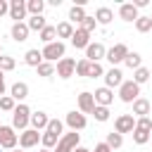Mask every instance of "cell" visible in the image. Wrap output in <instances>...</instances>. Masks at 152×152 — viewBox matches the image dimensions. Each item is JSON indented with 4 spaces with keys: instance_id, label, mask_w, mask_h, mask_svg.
Returning <instances> with one entry per match:
<instances>
[{
    "instance_id": "1",
    "label": "cell",
    "mask_w": 152,
    "mask_h": 152,
    "mask_svg": "<svg viewBox=\"0 0 152 152\" xmlns=\"http://www.w3.org/2000/svg\"><path fill=\"white\" fill-rule=\"evenodd\" d=\"M31 124V109L26 104H19L14 107L12 112V128H19V131H26V126Z\"/></svg>"
},
{
    "instance_id": "2",
    "label": "cell",
    "mask_w": 152,
    "mask_h": 152,
    "mask_svg": "<svg viewBox=\"0 0 152 152\" xmlns=\"http://www.w3.org/2000/svg\"><path fill=\"white\" fill-rule=\"evenodd\" d=\"M64 50H66V48H64V43H62V40H55V43L45 45L40 52H43V59L52 64V62H59V59H64Z\"/></svg>"
},
{
    "instance_id": "3",
    "label": "cell",
    "mask_w": 152,
    "mask_h": 152,
    "mask_svg": "<svg viewBox=\"0 0 152 152\" xmlns=\"http://www.w3.org/2000/svg\"><path fill=\"white\" fill-rule=\"evenodd\" d=\"M138 95H140V86H138L135 81H124V83H121V88H119V97H121V102L133 104V102L138 100Z\"/></svg>"
},
{
    "instance_id": "4",
    "label": "cell",
    "mask_w": 152,
    "mask_h": 152,
    "mask_svg": "<svg viewBox=\"0 0 152 152\" xmlns=\"http://www.w3.org/2000/svg\"><path fill=\"white\" fill-rule=\"evenodd\" d=\"M128 52H131V50H128L124 43H116L114 48H109V50H107V57H104V59H109V62H112V66H116V64H121V62L128 57Z\"/></svg>"
},
{
    "instance_id": "5",
    "label": "cell",
    "mask_w": 152,
    "mask_h": 152,
    "mask_svg": "<svg viewBox=\"0 0 152 152\" xmlns=\"http://www.w3.org/2000/svg\"><path fill=\"white\" fill-rule=\"evenodd\" d=\"M78 147V133L76 131H71V133H64L62 138H59V142H57V150L55 152H74Z\"/></svg>"
},
{
    "instance_id": "6",
    "label": "cell",
    "mask_w": 152,
    "mask_h": 152,
    "mask_svg": "<svg viewBox=\"0 0 152 152\" xmlns=\"http://www.w3.org/2000/svg\"><path fill=\"white\" fill-rule=\"evenodd\" d=\"M114 131L116 133H133L135 131V119H133V114H121V116H116V121H114Z\"/></svg>"
},
{
    "instance_id": "7",
    "label": "cell",
    "mask_w": 152,
    "mask_h": 152,
    "mask_svg": "<svg viewBox=\"0 0 152 152\" xmlns=\"http://www.w3.org/2000/svg\"><path fill=\"white\" fill-rule=\"evenodd\" d=\"M55 71H57V76H59V78H71V76L76 74V62H74L71 57H64V59H59V62H57Z\"/></svg>"
},
{
    "instance_id": "8",
    "label": "cell",
    "mask_w": 152,
    "mask_h": 152,
    "mask_svg": "<svg viewBox=\"0 0 152 152\" xmlns=\"http://www.w3.org/2000/svg\"><path fill=\"white\" fill-rule=\"evenodd\" d=\"M19 142V135L14 133L12 126H2V135H0V147L2 150H14Z\"/></svg>"
},
{
    "instance_id": "9",
    "label": "cell",
    "mask_w": 152,
    "mask_h": 152,
    "mask_svg": "<svg viewBox=\"0 0 152 152\" xmlns=\"http://www.w3.org/2000/svg\"><path fill=\"white\" fill-rule=\"evenodd\" d=\"M40 138H43V133L33 131V128H26L24 133H19V145H21V150H28V147H36Z\"/></svg>"
},
{
    "instance_id": "10",
    "label": "cell",
    "mask_w": 152,
    "mask_h": 152,
    "mask_svg": "<svg viewBox=\"0 0 152 152\" xmlns=\"http://www.w3.org/2000/svg\"><path fill=\"white\" fill-rule=\"evenodd\" d=\"M107 57V48L102 45V43H90L88 48H86V59L88 62H100V59H104Z\"/></svg>"
},
{
    "instance_id": "11",
    "label": "cell",
    "mask_w": 152,
    "mask_h": 152,
    "mask_svg": "<svg viewBox=\"0 0 152 152\" xmlns=\"http://www.w3.org/2000/svg\"><path fill=\"white\" fill-rule=\"evenodd\" d=\"M78 109H81V114H93L95 112V95L83 90L78 95Z\"/></svg>"
},
{
    "instance_id": "12",
    "label": "cell",
    "mask_w": 152,
    "mask_h": 152,
    "mask_svg": "<svg viewBox=\"0 0 152 152\" xmlns=\"http://www.w3.org/2000/svg\"><path fill=\"white\" fill-rule=\"evenodd\" d=\"M26 2L24 0H10V17L14 19V24H19L24 17H26Z\"/></svg>"
},
{
    "instance_id": "13",
    "label": "cell",
    "mask_w": 152,
    "mask_h": 152,
    "mask_svg": "<svg viewBox=\"0 0 152 152\" xmlns=\"http://www.w3.org/2000/svg\"><path fill=\"white\" fill-rule=\"evenodd\" d=\"M104 83H107L109 90H112V88H121V83H124V74H121V69L112 66V69L104 74Z\"/></svg>"
},
{
    "instance_id": "14",
    "label": "cell",
    "mask_w": 152,
    "mask_h": 152,
    "mask_svg": "<svg viewBox=\"0 0 152 152\" xmlns=\"http://www.w3.org/2000/svg\"><path fill=\"white\" fill-rule=\"evenodd\" d=\"M86 114H81V112H69L66 114V126L71 128V131H81V128H86Z\"/></svg>"
},
{
    "instance_id": "15",
    "label": "cell",
    "mask_w": 152,
    "mask_h": 152,
    "mask_svg": "<svg viewBox=\"0 0 152 152\" xmlns=\"http://www.w3.org/2000/svg\"><path fill=\"white\" fill-rule=\"evenodd\" d=\"M93 95H95V104H100V107H109L112 100H114V93H112L107 86H104V88H97Z\"/></svg>"
},
{
    "instance_id": "16",
    "label": "cell",
    "mask_w": 152,
    "mask_h": 152,
    "mask_svg": "<svg viewBox=\"0 0 152 152\" xmlns=\"http://www.w3.org/2000/svg\"><path fill=\"white\" fill-rule=\"evenodd\" d=\"M119 17L124 19V21H138V10H135V5L133 2H124L121 7H119Z\"/></svg>"
},
{
    "instance_id": "17",
    "label": "cell",
    "mask_w": 152,
    "mask_h": 152,
    "mask_svg": "<svg viewBox=\"0 0 152 152\" xmlns=\"http://www.w3.org/2000/svg\"><path fill=\"white\" fill-rule=\"evenodd\" d=\"M71 45H74V48H83V50H86V48L90 45V33H88V31H83V28H76V31H74V36H71Z\"/></svg>"
},
{
    "instance_id": "18",
    "label": "cell",
    "mask_w": 152,
    "mask_h": 152,
    "mask_svg": "<svg viewBox=\"0 0 152 152\" xmlns=\"http://www.w3.org/2000/svg\"><path fill=\"white\" fill-rule=\"evenodd\" d=\"M48 124H50V116L45 114V112H36V114H31V128L33 131H45L48 128Z\"/></svg>"
},
{
    "instance_id": "19",
    "label": "cell",
    "mask_w": 152,
    "mask_h": 152,
    "mask_svg": "<svg viewBox=\"0 0 152 152\" xmlns=\"http://www.w3.org/2000/svg\"><path fill=\"white\" fill-rule=\"evenodd\" d=\"M12 38H14L17 43H24V40L28 38V24H24V21L12 24Z\"/></svg>"
},
{
    "instance_id": "20",
    "label": "cell",
    "mask_w": 152,
    "mask_h": 152,
    "mask_svg": "<svg viewBox=\"0 0 152 152\" xmlns=\"http://www.w3.org/2000/svg\"><path fill=\"white\" fill-rule=\"evenodd\" d=\"M150 109H152V107H150V100H145V97H138V100L133 102V114H135V116H140V119H142V116H147V114H150Z\"/></svg>"
},
{
    "instance_id": "21",
    "label": "cell",
    "mask_w": 152,
    "mask_h": 152,
    "mask_svg": "<svg viewBox=\"0 0 152 152\" xmlns=\"http://www.w3.org/2000/svg\"><path fill=\"white\" fill-rule=\"evenodd\" d=\"M24 62H26L28 66H36V69H38L45 59H43V52H40V50H28V52L24 55Z\"/></svg>"
},
{
    "instance_id": "22",
    "label": "cell",
    "mask_w": 152,
    "mask_h": 152,
    "mask_svg": "<svg viewBox=\"0 0 152 152\" xmlns=\"http://www.w3.org/2000/svg\"><path fill=\"white\" fill-rule=\"evenodd\" d=\"M10 95L14 97V102H17V100H24V97L28 95V86H26L24 81H17V83L10 88Z\"/></svg>"
},
{
    "instance_id": "23",
    "label": "cell",
    "mask_w": 152,
    "mask_h": 152,
    "mask_svg": "<svg viewBox=\"0 0 152 152\" xmlns=\"http://www.w3.org/2000/svg\"><path fill=\"white\" fill-rule=\"evenodd\" d=\"M86 17H88V14H86L83 5H74V7L69 10V21H71V24H83Z\"/></svg>"
},
{
    "instance_id": "24",
    "label": "cell",
    "mask_w": 152,
    "mask_h": 152,
    "mask_svg": "<svg viewBox=\"0 0 152 152\" xmlns=\"http://www.w3.org/2000/svg\"><path fill=\"white\" fill-rule=\"evenodd\" d=\"M112 19H114V12H112L109 7H100V10L95 12V21H97V24H102V26H104V24H109Z\"/></svg>"
},
{
    "instance_id": "25",
    "label": "cell",
    "mask_w": 152,
    "mask_h": 152,
    "mask_svg": "<svg viewBox=\"0 0 152 152\" xmlns=\"http://www.w3.org/2000/svg\"><path fill=\"white\" fill-rule=\"evenodd\" d=\"M26 24H28V31H38V33H40V31L48 26V21H45V17H43V14H38V17H31Z\"/></svg>"
},
{
    "instance_id": "26",
    "label": "cell",
    "mask_w": 152,
    "mask_h": 152,
    "mask_svg": "<svg viewBox=\"0 0 152 152\" xmlns=\"http://www.w3.org/2000/svg\"><path fill=\"white\" fill-rule=\"evenodd\" d=\"M74 26H71V21H62V24H57V38H71L74 36Z\"/></svg>"
},
{
    "instance_id": "27",
    "label": "cell",
    "mask_w": 152,
    "mask_h": 152,
    "mask_svg": "<svg viewBox=\"0 0 152 152\" xmlns=\"http://www.w3.org/2000/svg\"><path fill=\"white\" fill-rule=\"evenodd\" d=\"M55 38H57V26H45V28L40 31V40H43L45 45L55 43Z\"/></svg>"
},
{
    "instance_id": "28",
    "label": "cell",
    "mask_w": 152,
    "mask_h": 152,
    "mask_svg": "<svg viewBox=\"0 0 152 152\" xmlns=\"http://www.w3.org/2000/svg\"><path fill=\"white\" fill-rule=\"evenodd\" d=\"M124 64H126L128 69H133V71H135V69H140V66H142V57H140L138 52H128V57L124 59Z\"/></svg>"
},
{
    "instance_id": "29",
    "label": "cell",
    "mask_w": 152,
    "mask_h": 152,
    "mask_svg": "<svg viewBox=\"0 0 152 152\" xmlns=\"http://www.w3.org/2000/svg\"><path fill=\"white\" fill-rule=\"evenodd\" d=\"M26 10L31 12V17H38V14H43L45 2H43V0H28V2H26Z\"/></svg>"
},
{
    "instance_id": "30",
    "label": "cell",
    "mask_w": 152,
    "mask_h": 152,
    "mask_svg": "<svg viewBox=\"0 0 152 152\" xmlns=\"http://www.w3.org/2000/svg\"><path fill=\"white\" fill-rule=\"evenodd\" d=\"M40 142H43V147L45 150H52V147H57V142H59V135H55V133H43V138H40Z\"/></svg>"
},
{
    "instance_id": "31",
    "label": "cell",
    "mask_w": 152,
    "mask_h": 152,
    "mask_svg": "<svg viewBox=\"0 0 152 152\" xmlns=\"http://www.w3.org/2000/svg\"><path fill=\"white\" fill-rule=\"evenodd\" d=\"M112 150H116V147H121L124 145V135L121 133H116V131H112V133H107V140H104Z\"/></svg>"
},
{
    "instance_id": "32",
    "label": "cell",
    "mask_w": 152,
    "mask_h": 152,
    "mask_svg": "<svg viewBox=\"0 0 152 152\" xmlns=\"http://www.w3.org/2000/svg\"><path fill=\"white\" fill-rule=\"evenodd\" d=\"M133 81L140 86V83H147L150 81V69H145V66H140V69H135L133 71Z\"/></svg>"
},
{
    "instance_id": "33",
    "label": "cell",
    "mask_w": 152,
    "mask_h": 152,
    "mask_svg": "<svg viewBox=\"0 0 152 152\" xmlns=\"http://www.w3.org/2000/svg\"><path fill=\"white\" fill-rule=\"evenodd\" d=\"M135 28H138L140 33H147V31H152V19H150V17H138V21H135Z\"/></svg>"
},
{
    "instance_id": "34",
    "label": "cell",
    "mask_w": 152,
    "mask_h": 152,
    "mask_svg": "<svg viewBox=\"0 0 152 152\" xmlns=\"http://www.w3.org/2000/svg\"><path fill=\"white\" fill-rule=\"evenodd\" d=\"M14 107H17V104H14V97H12V95H2V97H0V109H2V112H14Z\"/></svg>"
},
{
    "instance_id": "35",
    "label": "cell",
    "mask_w": 152,
    "mask_h": 152,
    "mask_svg": "<svg viewBox=\"0 0 152 152\" xmlns=\"http://www.w3.org/2000/svg\"><path fill=\"white\" fill-rule=\"evenodd\" d=\"M17 66L14 57H7V55H0V71H12Z\"/></svg>"
},
{
    "instance_id": "36",
    "label": "cell",
    "mask_w": 152,
    "mask_h": 152,
    "mask_svg": "<svg viewBox=\"0 0 152 152\" xmlns=\"http://www.w3.org/2000/svg\"><path fill=\"white\" fill-rule=\"evenodd\" d=\"M36 71H38V76L48 78V76H52V74H55V64H50V62H43V64H40Z\"/></svg>"
},
{
    "instance_id": "37",
    "label": "cell",
    "mask_w": 152,
    "mask_h": 152,
    "mask_svg": "<svg viewBox=\"0 0 152 152\" xmlns=\"http://www.w3.org/2000/svg\"><path fill=\"white\" fill-rule=\"evenodd\" d=\"M102 74H104L102 64H100V62H90V66H88V78H97V76H102Z\"/></svg>"
},
{
    "instance_id": "38",
    "label": "cell",
    "mask_w": 152,
    "mask_h": 152,
    "mask_svg": "<svg viewBox=\"0 0 152 152\" xmlns=\"http://www.w3.org/2000/svg\"><path fill=\"white\" fill-rule=\"evenodd\" d=\"M93 116H95V121H107V119H109V107H100V104H95Z\"/></svg>"
},
{
    "instance_id": "39",
    "label": "cell",
    "mask_w": 152,
    "mask_h": 152,
    "mask_svg": "<svg viewBox=\"0 0 152 152\" xmlns=\"http://www.w3.org/2000/svg\"><path fill=\"white\" fill-rule=\"evenodd\" d=\"M62 128H64V126H62V121H59V119H50V124H48V128H45V131H48V133H55V135H59V138H62Z\"/></svg>"
},
{
    "instance_id": "40",
    "label": "cell",
    "mask_w": 152,
    "mask_h": 152,
    "mask_svg": "<svg viewBox=\"0 0 152 152\" xmlns=\"http://www.w3.org/2000/svg\"><path fill=\"white\" fill-rule=\"evenodd\" d=\"M133 140H135L138 145H145V142H150V133H147V131L135 128V131H133Z\"/></svg>"
},
{
    "instance_id": "41",
    "label": "cell",
    "mask_w": 152,
    "mask_h": 152,
    "mask_svg": "<svg viewBox=\"0 0 152 152\" xmlns=\"http://www.w3.org/2000/svg\"><path fill=\"white\" fill-rule=\"evenodd\" d=\"M135 128L152 133V119H150V116H142V119H138V121H135Z\"/></svg>"
},
{
    "instance_id": "42",
    "label": "cell",
    "mask_w": 152,
    "mask_h": 152,
    "mask_svg": "<svg viewBox=\"0 0 152 152\" xmlns=\"http://www.w3.org/2000/svg\"><path fill=\"white\" fill-rule=\"evenodd\" d=\"M95 26H97L95 17H86V19H83V24H81V28H83V31H88V33H93V31H95Z\"/></svg>"
},
{
    "instance_id": "43",
    "label": "cell",
    "mask_w": 152,
    "mask_h": 152,
    "mask_svg": "<svg viewBox=\"0 0 152 152\" xmlns=\"http://www.w3.org/2000/svg\"><path fill=\"white\" fill-rule=\"evenodd\" d=\"M88 66H90V62H88V59L76 62V74H78V76H88Z\"/></svg>"
},
{
    "instance_id": "44",
    "label": "cell",
    "mask_w": 152,
    "mask_h": 152,
    "mask_svg": "<svg viewBox=\"0 0 152 152\" xmlns=\"http://www.w3.org/2000/svg\"><path fill=\"white\" fill-rule=\"evenodd\" d=\"M93 152H112V147H109V145H107V142H97V145H95V150H93Z\"/></svg>"
},
{
    "instance_id": "45",
    "label": "cell",
    "mask_w": 152,
    "mask_h": 152,
    "mask_svg": "<svg viewBox=\"0 0 152 152\" xmlns=\"http://www.w3.org/2000/svg\"><path fill=\"white\" fill-rule=\"evenodd\" d=\"M7 12H10V2H7V0H0V17L7 14Z\"/></svg>"
},
{
    "instance_id": "46",
    "label": "cell",
    "mask_w": 152,
    "mask_h": 152,
    "mask_svg": "<svg viewBox=\"0 0 152 152\" xmlns=\"http://www.w3.org/2000/svg\"><path fill=\"white\" fill-rule=\"evenodd\" d=\"M133 5H135V10H140V7H147L150 0H133Z\"/></svg>"
},
{
    "instance_id": "47",
    "label": "cell",
    "mask_w": 152,
    "mask_h": 152,
    "mask_svg": "<svg viewBox=\"0 0 152 152\" xmlns=\"http://www.w3.org/2000/svg\"><path fill=\"white\" fill-rule=\"evenodd\" d=\"M5 95V76H2V71H0V97Z\"/></svg>"
},
{
    "instance_id": "48",
    "label": "cell",
    "mask_w": 152,
    "mask_h": 152,
    "mask_svg": "<svg viewBox=\"0 0 152 152\" xmlns=\"http://www.w3.org/2000/svg\"><path fill=\"white\" fill-rule=\"evenodd\" d=\"M74 152H93V150H88V147H81V145H78V147H76Z\"/></svg>"
},
{
    "instance_id": "49",
    "label": "cell",
    "mask_w": 152,
    "mask_h": 152,
    "mask_svg": "<svg viewBox=\"0 0 152 152\" xmlns=\"http://www.w3.org/2000/svg\"><path fill=\"white\" fill-rule=\"evenodd\" d=\"M40 152H52V150H45V147H43V150H40Z\"/></svg>"
},
{
    "instance_id": "50",
    "label": "cell",
    "mask_w": 152,
    "mask_h": 152,
    "mask_svg": "<svg viewBox=\"0 0 152 152\" xmlns=\"http://www.w3.org/2000/svg\"><path fill=\"white\" fill-rule=\"evenodd\" d=\"M0 135H2V124H0Z\"/></svg>"
},
{
    "instance_id": "51",
    "label": "cell",
    "mask_w": 152,
    "mask_h": 152,
    "mask_svg": "<svg viewBox=\"0 0 152 152\" xmlns=\"http://www.w3.org/2000/svg\"><path fill=\"white\" fill-rule=\"evenodd\" d=\"M12 152H24V150H12Z\"/></svg>"
},
{
    "instance_id": "52",
    "label": "cell",
    "mask_w": 152,
    "mask_h": 152,
    "mask_svg": "<svg viewBox=\"0 0 152 152\" xmlns=\"http://www.w3.org/2000/svg\"><path fill=\"white\" fill-rule=\"evenodd\" d=\"M0 55H2V45H0Z\"/></svg>"
},
{
    "instance_id": "53",
    "label": "cell",
    "mask_w": 152,
    "mask_h": 152,
    "mask_svg": "<svg viewBox=\"0 0 152 152\" xmlns=\"http://www.w3.org/2000/svg\"><path fill=\"white\" fill-rule=\"evenodd\" d=\"M150 140H152V133H150Z\"/></svg>"
},
{
    "instance_id": "54",
    "label": "cell",
    "mask_w": 152,
    "mask_h": 152,
    "mask_svg": "<svg viewBox=\"0 0 152 152\" xmlns=\"http://www.w3.org/2000/svg\"><path fill=\"white\" fill-rule=\"evenodd\" d=\"M150 19H152V14H150Z\"/></svg>"
},
{
    "instance_id": "55",
    "label": "cell",
    "mask_w": 152,
    "mask_h": 152,
    "mask_svg": "<svg viewBox=\"0 0 152 152\" xmlns=\"http://www.w3.org/2000/svg\"><path fill=\"white\" fill-rule=\"evenodd\" d=\"M0 150H2V147H0Z\"/></svg>"
}]
</instances>
